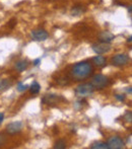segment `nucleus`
<instances>
[{"instance_id":"nucleus-1","label":"nucleus","mask_w":132,"mask_h":149,"mask_svg":"<svg viewBox=\"0 0 132 149\" xmlns=\"http://www.w3.org/2000/svg\"><path fill=\"white\" fill-rule=\"evenodd\" d=\"M94 72L93 64L89 61H81L78 62L72 67L71 69V75L76 80H83L87 78L91 73Z\"/></svg>"},{"instance_id":"nucleus-2","label":"nucleus","mask_w":132,"mask_h":149,"mask_svg":"<svg viewBox=\"0 0 132 149\" xmlns=\"http://www.w3.org/2000/svg\"><path fill=\"white\" fill-rule=\"evenodd\" d=\"M95 92V87L93 86L91 83H81L77 85L74 89V93L77 97L85 98L87 96H91Z\"/></svg>"},{"instance_id":"nucleus-3","label":"nucleus","mask_w":132,"mask_h":149,"mask_svg":"<svg viewBox=\"0 0 132 149\" xmlns=\"http://www.w3.org/2000/svg\"><path fill=\"white\" fill-rule=\"evenodd\" d=\"M91 83L93 84V86L95 87V89H98V90H101L105 87H107L110 83V80L107 76L103 74H96L93 76L91 78Z\"/></svg>"},{"instance_id":"nucleus-4","label":"nucleus","mask_w":132,"mask_h":149,"mask_svg":"<svg viewBox=\"0 0 132 149\" xmlns=\"http://www.w3.org/2000/svg\"><path fill=\"white\" fill-rule=\"evenodd\" d=\"M112 46L110 43H106V42H99V43H96L91 46V49L95 52L97 55H102V54H106L108 53L111 50Z\"/></svg>"},{"instance_id":"nucleus-5","label":"nucleus","mask_w":132,"mask_h":149,"mask_svg":"<svg viewBox=\"0 0 132 149\" xmlns=\"http://www.w3.org/2000/svg\"><path fill=\"white\" fill-rule=\"evenodd\" d=\"M109 146V149H122L125 147V143L120 137L118 136H113V137H110L108 139V142H107Z\"/></svg>"},{"instance_id":"nucleus-6","label":"nucleus","mask_w":132,"mask_h":149,"mask_svg":"<svg viewBox=\"0 0 132 149\" xmlns=\"http://www.w3.org/2000/svg\"><path fill=\"white\" fill-rule=\"evenodd\" d=\"M22 130V123L20 121L11 122L6 126V132L9 135H16Z\"/></svg>"},{"instance_id":"nucleus-7","label":"nucleus","mask_w":132,"mask_h":149,"mask_svg":"<svg viewBox=\"0 0 132 149\" xmlns=\"http://www.w3.org/2000/svg\"><path fill=\"white\" fill-rule=\"evenodd\" d=\"M31 36H32V38L35 41L43 42L48 39L49 33L44 30V29H38V30H34L32 33H31Z\"/></svg>"},{"instance_id":"nucleus-8","label":"nucleus","mask_w":132,"mask_h":149,"mask_svg":"<svg viewBox=\"0 0 132 149\" xmlns=\"http://www.w3.org/2000/svg\"><path fill=\"white\" fill-rule=\"evenodd\" d=\"M129 61V56L126 54H117L112 58V64L114 66H123Z\"/></svg>"},{"instance_id":"nucleus-9","label":"nucleus","mask_w":132,"mask_h":149,"mask_svg":"<svg viewBox=\"0 0 132 149\" xmlns=\"http://www.w3.org/2000/svg\"><path fill=\"white\" fill-rule=\"evenodd\" d=\"M115 39L114 33H112L111 31H101L99 33V40L101 42H106V43H111L113 40Z\"/></svg>"},{"instance_id":"nucleus-10","label":"nucleus","mask_w":132,"mask_h":149,"mask_svg":"<svg viewBox=\"0 0 132 149\" xmlns=\"http://www.w3.org/2000/svg\"><path fill=\"white\" fill-rule=\"evenodd\" d=\"M91 62H93V64L95 65V66L97 67H100V68H102V67H105L107 65V60L106 58L104 57V56H95V57L91 59Z\"/></svg>"},{"instance_id":"nucleus-11","label":"nucleus","mask_w":132,"mask_h":149,"mask_svg":"<svg viewBox=\"0 0 132 149\" xmlns=\"http://www.w3.org/2000/svg\"><path fill=\"white\" fill-rule=\"evenodd\" d=\"M28 67H29V62L24 59L16 61L15 64H14V68H15L16 71H18V72H24V70H27Z\"/></svg>"},{"instance_id":"nucleus-12","label":"nucleus","mask_w":132,"mask_h":149,"mask_svg":"<svg viewBox=\"0 0 132 149\" xmlns=\"http://www.w3.org/2000/svg\"><path fill=\"white\" fill-rule=\"evenodd\" d=\"M60 96L55 95V94H49V95H45L43 98H42V102L43 104H55V102H58Z\"/></svg>"},{"instance_id":"nucleus-13","label":"nucleus","mask_w":132,"mask_h":149,"mask_svg":"<svg viewBox=\"0 0 132 149\" xmlns=\"http://www.w3.org/2000/svg\"><path fill=\"white\" fill-rule=\"evenodd\" d=\"M12 86V80L8 78L0 80V92H4Z\"/></svg>"},{"instance_id":"nucleus-14","label":"nucleus","mask_w":132,"mask_h":149,"mask_svg":"<svg viewBox=\"0 0 132 149\" xmlns=\"http://www.w3.org/2000/svg\"><path fill=\"white\" fill-rule=\"evenodd\" d=\"M31 93L32 94H38L41 90V85L37 82V81H33V83L31 84V86L29 87Z\"/></svg>"},{"instance_id":"nucleus-15","label":"nucleus","mask_w":132,"mask_h":149,"mask_svg":"<svg viewBox=\"0 0 132 149\" xmlns=\"http://www.w3.org/2000/svg\"><path fill=\"white\" fill-rule=\"evenodd\" d=\"M91 149H109V146L106 142H102V141H99V142H95L91 145Z\"/></svg>"},{"instance_id":"nucleus-16","label":"nucleus","mask_w":132,"mask_h":149,"mask_svg":"<svg viewBox=\"0 0 132 149\" xmlns=\"http://www.w3.org/2000/svg\"><path fill=\"white\" fill-rule=\"evenodd\" d=\"M85 11V8H83V6H81V5L74 6V7L72 8V10H71V14L74 16H78V15H80L81 13H83Z\"/></svg>"},{"instance_id":"nucleus-17","label":"nucleus","mask_w":132,"mask_h":149,"mask_svg":"<svg viewBox=\"0 0 132 149\" xmlns=\"http://www.w3.org/2000/svg\"><path fill=\"white\" fill-rule=\"evenodd\" d=\"M55 149H65L66 148V142L63 139H59L55 142V145H54Z\"/></svg>"},{"instance_id":"nucleus-18","label":"nucleus","mask_w":132,"mask_h":149,"mask_svg":"<svg viewBox=\"0 0 132 149\" xmlns=\"http://www.w3.org/2000/svg\"><path fill=\"white\" fill-rule=\"evenodd\" d=\"M29 85H27V84H22V82H18V84H17V90L20 92H24V91H26V90H28L29 89Z\"/></svg>"},{"instance_id":"nucleus-19","label":"nucleus","mask_w":132,"mask_h":149,"mask_svg":"<svg viewBox=\"0 0 132 149\" xmlns=\"http://www.w3.org/2000/svg\"><path fill=\"white\" fill-rule=\"evenodd\" d=\"M123 119H124L127 123H132V112H126V114L124 115Z\"/></svg>"},{"instance_id":"nucleus-20","label":"nucleus","mask_w":132,"mask_h":149,"mask_svg":"<svg viewBox=\"0 0 132 149\" xmlns=\"http://www.w3.org/2000/svg\"><path fill=\"white\" fill-rule=\"evenodd\" d=\"M6 143V136L3 133H0V147Z\"/></svg>"},{"instance_id":"nucleus-21","label":"nucleus","mask_w":132,"mask_h":149,"mask_svg":"<svg viewBox=\"0 0 132 149\" xmlns=\"http://www.w3.org/2000/svg\"><path fill=\"white\" fill-rule=\"evenodd\" d=\"M115 98L119 102H124L125 100V95L124 94H115Z\"/></svg>"},{"instance_id":"nucleus-22","label":"nucleus","mask_w":132,"mask_h":149,"mask_svg":"<svg viewBox=\"0 0 132 149\" xmlns=\"http://www.w3.org/2000/svg\"><path fill=\"white\" fill-rule=\"evenodd\" d=\"M40 64H41V59H36V60L33 62V65H34V66H39Z\"/></svg>"},{"instance_id":"nucleus-23","label":"nucleus","mask_w":132,"mask_h":149,"mask_svg":"<svg viewBox=\"0 0 132 149\" xmlns=\"http://www.w3.org/2000/svg\"><path fill=\"white\" fill-rule=\"evenodd\" d=\"M3 121H4V114L3 113H0V125L3 123Z\"/></svg>"},{"instance_id":"nucleus-24","label":"nucleus","mask_w":132,"mask_h":149,"mask_svg":"<svg viewBox=\"0 0 132 149\" xmlns=\"http://www.w3.org/2000/svg\"><path fill=\"white\" fill-rule=\"evenodd\" d=\"M126 91L129 92V93H132V87H128V88H126Z\"/></svg>"},{"instance_id":"nucleus-25","label":"nucleus","mask_w":132,"mask_h":149,"mask_svg":"<svg viewBox=\"0 0 132 149\" xmlns=\"http://www.w3.org/2000/svg\"><path fill=\"white\" fill-rule=\"evenodd\" d=\"M127 42H128V43H132V36H130V37L127 39Z\"/></svg>"},{"instance_id":"nucleus-26","label":"nucleus","mask_w":132,"mask_h":149,"mask_svg":"<svg viewBox=\"0 0 132 149\" xmlns=\"http://www.w3.org/2000/svg\"><path fill=\"white\" fill-rule=\"evenodd\" d=\"M128 11H129V12H131V13H132V5L128 6Z\"/></svg>"}]
</instances>
